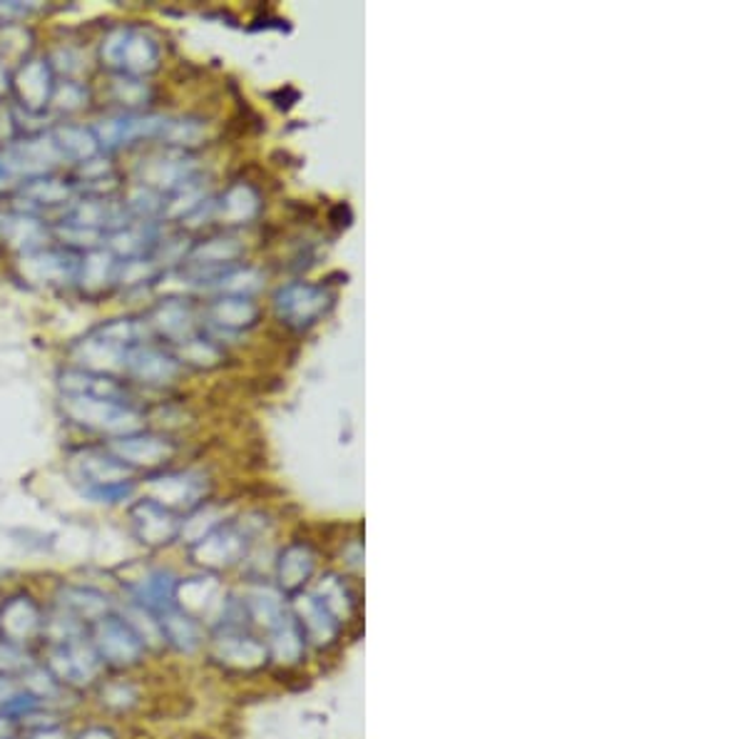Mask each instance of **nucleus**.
<instances>
[{
	"label": "nucleus",
	"instance_id": "obj_21",
	"mask_svg": "<svg viewBox=\"0 0 746 739\" xmlns=\"http://www.w3.org/2000/svg\"><path fill=\"white\" fill-rule=\"evenodd\" d=\"M33 665H35V660H33V655L28 653V647L13 645V643H5V640H0V675H3V678L21 680Z\"/></svg>",
	"mask_w": 746,
	"mask_h": 739
},
{
	"label": "nucleus",
	"instance_id": "obj_26",
	"mask_svg": "<svg viewBox=\"0 0 746 739\" xmlns=\"http://www.w3.org/2000/svg\"><path fill=\"white\" fill-rule=\"evenodd\" d=\"M17 692H21V682L13 680V678H3V675H0V707H3L8 700H13Z\"/></svg>",
	"mask_w": 746,
	"mask_h": 739
},
{
	"label": "nucleus",
	"instance_id": "obj_6",
	"mask_svg": "<svg viewBox=\"0 0 746 739\" xmlns=\"http://www.w3.org/2000/svg\"><path fill=\"white\" fill-rule=\"evenodd\" d=\"M130 523L135 531L137 540L142 546L157 548L167 546L177 533H180V523L172 515L170 509L159 505L153 498H142L130 509Z\"/></svg>",
	"mask_w": 746,
	"mask_h": 739
},
{
	"label": "nucleus",
	"instance_id": "obj_1",
	"mask_svg": "<svg viewBox=\"0 0 746 739\" xmlns=\"http://www.w3.org/2000/svg\"><path fill=\"white\" fill-rule=\"evenodd\" d=\"M73 466L83 491L95 501L118 503L132 493V468L124 466L112 453L80 451L73 458Z\"/></svg>",
	"mask_w": 746,
	"mask_h": 739
},
{
	"label": "nucleus",
	"instance_id": "obj_8",
	"mask_svg": "<svg viewBox=\"0 0 746 739\" xmlns=\"http://www.w3.org/2000/svg\"><path fill=\"white\" fill-rule=\"evenodd\" d=\"M62 155L52 138L28 140L8 150L3 155V170L11 175H43L50 167H56Z\"/></svg>",
	"mask_w": 746,
	"mask_h": 739
},
{
	"label": "nucleus",
	"instance_id": "obj_19",
	"mask_svg": "<svg viewBox=\"0 0 746 739\" xmlns=\"http://www.w3.org/2000/svg\"><path fill=\"white\" fill-rule=\"evenodd\" d=\"M56 145L60 150L62 157H75V159H93L97 153V140L91 130L85 128H73V124H65V128L56 130Z\"/></svg>",
	"mask_w": 746,
	"mask_h": 739
},
{
	"label": "nucleus",
	"instance_id": "obj_17",
	"mask_svg": "<svg viewBox=\"0 0 746 739\" xmlns=\"http://www.w3.org/2000/svg\"><path fill=\"white\" fill-rule=\"evenodd\" d=\"M120 616L130 622V628L137 632V637L142 640V645L147 649H159L165 647L163 628H159V618L153 610L142 608L137 603H124V608L120 610Z\"/></svg>",
	"mask_w": 746,
	"mask_h": 739
},
{
	"label": "nucleus",
	"instance_id": "obj_3",
	"mask_svg": "<svg viewBox=\"0 0 746 739\" xmlns=\"http://www.w3.org/2000/svg\"><path fill=\"white\" fill-rule=\"evenodd\" d=\"M48 670L65 690H87L103 678L105 665L97 657L91 637H75L68 643L48 645L46 663Z\"/></svg>",
	"mask_w": 746,
	"mask_h": 739
},
{
	"label": "nucleus",
	"instance_id": "obj_30",
	"mask_svg": "<svg viewBox=\"0 0 746 739\" xmlns=\"http://www.w3.org/2000/svg\"><path fill=\"white\" fill-rule=\"evenodd\" d=\"M5 91V68H3V62H0V93Z\"/></svg>",
	"mask_w": 746,
	"mask_h": 739
},
{
	"label": "nucleus",
	"instance_id": "obj_20",
	"mask_svg": "<svg viewBox=\"0 0 746 739\" xmlns=\"http://www.w3.org/2000/svg\"><path fill=\"white\" fill-rule=\"evenodd\" d=\"M77 272H80V279H83V287L100 289L115 279V274H118V264H115L112 252L93 249V252L83 260V264H80Z\"/></svg>",
	"mask_w": 746,
	"mask_h": 739
},
{
	"label": "nucleus",
	"instance_id": "obj_10",
	"mask_svg": "<svg viewBox=\"0 0 746 739\" xmlns=\"http://www.w3.org/2000/svg\"><path fill=\"white\" fill-rule=\"evenodd\" d=\"M110 453L128 468H149L170 456V446L155 436H120L110 443Z\"/></svg>",
	"mask_w": 746,
	"mask_h": 739
},
{
	"label": "nucleus",
	"instance_id": "obj_9",
	"mask_svg": "<svg viewBox=\"0 0 746 739\" xmlns=\"http://www.w3.org/2000/svg\"><path fill=\"white\" fill-rule=\"evenodd\" d=\"M124 587H128L130 603H137L142 608L153 610L155 616L175 608L177 581L167 570H149V573H142Z\"/></svg>",
	"mask_w": 746,
	"mask_h": 739
},
{
	"label": "nucleus",
	"instance_id": "obj_25",
	"mask_svg": "<svg viewBox=\"0 0 746 739\" xmlns=\"http://www.w3.org/2000/svg\"><path fill=\"white\" fill-rule=\"evenodd\" d=\"M115 93L128 105L145 103V83H140V80H118L115 83Z\"/></svg>",
	"mask_w": 746,
	"mask_h": 739
},
{
	"label": "nucleus",
	"instance_id": "obj_4",
	"mask_svg": "<svg viewBox=\"0 0 746 739\" xmlns=\"http://www.w3.org/2000/svg\"><path fill=\"white\" fill-rule=\"evenodd\" d=\"M62 408L73 418L75 424L85 429L112 433V436H130L142 429V416L130 408L124 401H108V398H93V396H75L65 394Z\"/></svg>",
	"mask_w": 746,
	"mask_h": 739
},
{
	"label": "nucleus",
	"instance_id": "obj_22",
	"mask_svg": "<svg viewBox=\"0 0 746 739\" xmlns=\"http://www.w3.org/2000/svg\"><path fill=\"white\" fill-rule=\"evenodd\" d=\"M25 198L38 204H60L70 200V187L60 180H50V177H40V180H31L28 187H23Z\"/></svg>",
	"mask_w": 746,
	"mask_h": 739
},
{
	"label": "nucleus",
	"instance_id": "obj_18",
	"mask_svg": "<svg viewBox=\"0 0 746 739\" xmlns=\"http://www.w3.org/2000/svg\"><path fill=\"white\" fill-rule=\"evenodd\" d=\"M17 682H21L23 692H28L31 698H35L40 705H46V707H50L52 702L65 692V688H62V684L56 680V675H52L46 665H38V663H35Z\"/></svg>",
	"mask_w": 746,
	"mask_h": 739
},
{
	"label": "nucleus",
	"instance_id": "obj_23",
	"mask_svg": "<svg viewBox=\"0 0 746 739\" xmlns=\"http://www.w3.org/2000/svg\"><path fill=\"white\" fill-rule=\"evenodd\" d=\"M137 700H140L137 688L135 684L124 682V680L108 682L100 692V705L112 710V712H124V710L135 707Z\"/></svg>",
	"mask_w": 746,
	"mask_h": 739
},
{
	"label": "nucleus",
	"instance_id": "obj_14",
	"mask_svg": "<svg viewBox=\"0 0 746 739\" xmlns=\"http://www.w3.org/2000/svg\"><path fill=\"white\" fill-rule=\"evenodd\" d=\"M17 93H21L25 108L38 110L50 100L52 85H50V70L43 60H31L25 62L17 73Z\"/></svg>",
	"mask_w": 746,
	"mask_h": 739
},
{
	"label": "nucleus",
	"instance_id": "obj_13",
	"mask_svg": "<svg viewBox=\"0 0 746 739\" xmlns=\"http://www.w3.org/2000/svg\"><path fill=\"white\" fill-rule=\"evenodd\" d=\"M159 628H163L165 645H172L180 653H192L194 647L202 643V630L200 622L192 616H186L184 610L175 608L159 612Z\"/></svg>",
	"mask_w": 746,
	"mask_h": 739
},
{
	"label": "nucleus",
	"instance_id": "obj_24",
	"mask_svg": "<svg viewBox=\"0 0 746 739\" xmlns=\"http://www.w3.org/2000/svg\"><path fill=\"white\" fill-rule=\"evenodd\" d=\"M85 100H87V93L77 83H73V80L60 83L56 87V93H52V103H56L60 110H77Z\"/></svg>",
	"mask_w": 746,
	"mask_h": 739
},
{
	"label": "nucleus",
	"instance_id": "obj_11",
	"mask_svg": "<svg viewBox=\"0 0 746 739\" xmlns=\"http://www.w3.org/2000/svg\"><path fill=\"white\" fill-rule=\"evenodd\" d=\"M75 359L91 373H103L105 377V373L110 371L124 369V363H128V351L93 334L75 346Z\"/></svg>",
	"mask_w": 746,
	"mask_h": 739
},
{
	"label": "nucleus",
	"instance_id": "obj_7",
	"mask_svg": "<svg viewBox=\"0 0 746 739\" xmlns=\"http://www.w3.org/2000/svg\"><path fill=\"white\" fill-rule=\"evenodd\" d=\"M56 605L73 616L85 628L115 610V603L108 593L97 591L93 585H62L56 595Z\"/></svg>",
	"mask_w": 746,
	"mask_h": 739
},
{
	"label": "nucleus",
	"instance_id": "obj_16",
	"mask_svg": "<svg viewBox=\"0 0 746 739\" xmlns=\"http://www.w3.org/2000/svg\"><path fill=\"white\" fill-rule=\"evenodd\" d=\"M132 377L140 379L142 384H159V381H167L175 373V363L167 359L165 354H159L155 349H145V344L137 346V349L128 351V363H124Z\"/></svg>",
	"mask_w": 746,
	"mask_h": 739
},
{
	"label": "nucleus",
	"instance_id": "obj_2",
	"mask_svg": "<svg viewBox=\"0 0 746 739\" xmlns=\"http://www.w3.org/2000/svg\"><path fill=\"white\" fill-rule=\"evenodd\" d=\"M87 637H91V643L103 665L112 667V670H130V667L145 660L147 647L142 645L137 632L130 628V622L124 620L118 610H112L105 618L93 622V625L87 628Z\"/></svg>",
	"mask_w": 746,
	"mask_h": 739
},
{
	"label": "nucleus",
	"instance_id": "obj_5",
	"mask_svg": "<svg viewBox=\"0 0 746 739\" xmlns=\"http://www.w3.org/2000/svg\"><path fill=\"white\" fill-rule=\"evenodd\" d=\"M46 610L28 593H17L0 603V640L28 647L43 637Z\"/></svg>",
	"mask_w": 746,
	"mask_h": 739
},
{
	"label": "nucleus",
	"instance_id": "obj_29",
	"mask_svg": "<svg viewBox=\"0 0 746 739\" xmlns=\"http://www.w3.org/2000/svg\"><path fill=\"white\" fill-rule=\"evenodd\" d=\"M17 732H21V727L15 719L0 712V739H17Z\"/></svg>",
	"mask_w": 746,
	"mask_h": 739
},
{
	"label": "nucleus",
	"instance_id": "obj_15",
	"mask_svg": "<svg viewBox=\"0 0 746 739\" xmlns=\"http://www.w3.org/2000/svg\"><path fill=\"white\" fill-rule=\"evenodd\" d=\"M159 50L155 46V40L145 35V31H128V38H124V48L120 56V68L128 70L132 78H140L155 70L157 65Z\"/></svg>",
	"mask_w": 746,
	"mask_h": 739
},
{
	"label": "nucleus",
	"instance_id": "obj_28",
	"mask_svg": "<svg viewBox=\"0 0 746 739\" xmlns=\"http://www.w3.org/2000/svg\"><path fill=\"white\" fill-rule=\"evenodd\" d=\"M73 739H118V735H115L110 727L95 725V727L83 729V732H77Z\"/></svg>",
	"mask_w": 746,
	"mask_h": 739
},
{
	"label": "nucleus",
	"instance_id": "obj_12",
	"mask_svg": "<svg viewBox=\"0 0 746 739\" xmlns=\"http://www.w3.org/2000/svg\"><path fill=\"white\" fill-rule=\"evenodd\" d=\"M77 270V262L65 252H43V249H38V252H31L23 260V272L28 274L31 279L46 284L73 279Z\"/></svg>",
	"mask_w": 746,
	"mask_h": 739
},
{
	"label": "nucleus",
	"instance_id": "obj_27",
	"mask_svg": "<svg viewBox=\"0 0 746 739\" xmlns=\"http://www.w3.org/2000/svg\"><path fill=\"white\" fill-rule=\"evenodd\" d=\"M23 739H70L68 729L58 725V727H48V729H35V732H28V737Z\"/></svg>",
	"mask_w": 746,
	"mask_h": 739
}]
</instances>
